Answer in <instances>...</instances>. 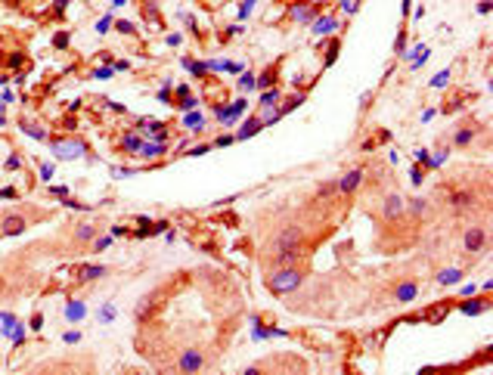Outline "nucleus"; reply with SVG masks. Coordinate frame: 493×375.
<instances>
[{"instance_id":"obj_19","label":"nucleus","mask_w":493,"mask_h":375,"mask_svg":"<svg viewBox=\"0 0 493 375\" xmlns=\"http://www.w3.org/2000/svg\"><path fill=\"white\" fill-rule=\"evenodd\" d=\"M65 316H68V320H81V316H84V304H68Z\"/></svg>"},{"instance_id":"obj_11","label":"nucleus","mask_w":493,"mask_h":375,"mask_svg":"<svg viewBox=\"0 0 493 375\" xmlns=\"http://www.w3.org/2000/svg\"><path fill=\"white\" fill-rule=\"evenodd\" d=\"M261 118H248V121H245V127H242V131L236 134V140H245V137H251V134H257V131H261Z\"/></svg>"},{"instance_id":"obj_16","label":"nucleus","mask_w":493,"mask_h":375,"mask_svg":"<svg viewBox=\"0 0 493 375\" xmlns=\"http://www.w3.org/2000/svg\"><path fill=\"white\" fill-rule=\"evenodd\" d=\"M22 134H28L34 140H47V131H41L38 124H31V121H22Z\"/></svg>"},{"instance_id":"obj_30","label":"nucleus","mask_w":493,"mask_h":375,"mask_svg":"<svg viewBox=\"0 0 493 375\" xmlns=\"http://www.w3.org/2000/svg\"><path fill=\"white\" fill-rule=\"evenodd\" d=\"M425 208H428V205H425V198H413V211H419V214H422Z\"/></svg>"},{"instance_id":"obj_22","label":"nucleus","mask_w":493,"mask_h":375,"mask_svg":"<svg viewBox=\"0 0 493 375\" xmlns=\"http://www.w3.org/2000/svg\"><path fill=\"white\" fill-rule=\"evenodd\" d=\"M295 19L298 22H310L313 19V9L310 6H295Z\"/></svg>"},{"instance_id":"obj_31","label":"nucleus","mask_w":493,"mask_h":375,"mask_svg":"<svg viewBox=\"0 0 493 375\" xmlns=\"http://www.w3.org/2000/svg\"><path fill=\"white\" fill-rule=\"evenodd\" d=\"M118 31L121 34H134V25H131V22H118Z\"/></svg>"},{"instance_id":"obj_25","label":"nucleus","mask_w":493,"mask_h":375,"mask_svg":"<svg viewBox=\"0 0 493 375\" xmlns=\"http://www.w3.org/2000/svg\"><path fill=\"white\" fill-rule=\"evenodd\" d=\"M202 124H205L202 115H190V118H186V127H193V131H202Z\"/></svg>"},{"instance_id":"obj_15","label":"nucleus","mask_w":493,"mask_h":375,"mask_svg":"<svg viewBox=\"0 0 493 375\" xmlns=\"http://www.w3.org/2000/svg\"><path fill=\"white\" fill-rule=\"evenodd\" d=\"M313 31H316V34L335 31V19H329V16H326V19H316V22H313Z\"/></svg>"},{"instance_id":"obj_6","label":"nucleus","mask_w":493,"mask_h":375,"mask_svg":"<svg viewBox=\"0 0 493 375\" xmlns=\"http://www.w3.org/2000/svg\"><path fill=\"white\" fill-rule=\"evenodd\" d=\"M481 248H484V230L472 227L465 233V251H481Z\"/></svg>"},{"instance_id":"obj_1","label":"nucleus","mask_w":493,"mask_h":375,"mask_svg":"<svg viewBox=\"0 0 493 375\" xmlns=\"http://www.w3.org/2000/svg\"><path fill=\"white\" fill-rule=\"evenodd\" d=\"M301 282H304V273L295 270V267H283V270L267 276V288L273 291V295H289V291H295Z\"/></svg>"},{"instance_id":"obj_27","label":"nucleus","mask_w":493,"mask_h":375,"mask_svg":"<svg viewBox=\"0 0 493 375\" xmlns=\"http://www.w3.org/2000/svg\"><path fill=\"white\" fill-rule=\"evenodd\" d=\"M335 189H338V183H326L323 189H320V195H323V198H329V195H332Z\"/></svg>"},{"instance_id":"obj_13","label":"nucleus","mask_w":493,"mask_h":375,"mask_svg":"<svg viewBox=\"0 0 493 375\" xmlns=\"http://www.w3.org/2000/svg\"><path fill=\"white\" fill-rule=\"evenodd\" d=\"M416 295H419V288H416L413 282H406V285H397V301H403V304H406V301H413Z\"/></svg>"},{"instance_id":"obj_8","label":"nucleus","mask_w":493,"mask_h":375,"mask_svg":"<svg viewBox=\"0 0 493 375\" xmlns=\"http://www.w3.org/2000/svg\"><path fill=\"white\" fill-rule=\"evenodd\" d=\"M360 180H363V171H350V174H345V177L338 180V189H342V192H354L357 186H360Z\"/></svg>"},{"instance_id":"obj_32","label":"nucleus","mask_w":493,"mask_h":375,"mask_svg":"<svg viewBox=\"0 0 493 375\" xmlns=\"http://www.w3.org/2000/svg\"><path fill=\"white\" fill-rule=\"evenodd\" d=\"M270 81H273V68H267V75H264L261 81H257V84H261V87H267V84H270Z\"/></svg>"},{"instance_id":"obj_14","label":"nucleus","mask_w":493,"mask_h":375,"mask_svg":"<svg viewBox=\"0 0 493 375\" xmlns=\"http://www.w3.org/2000/svg\"><path fill=\"white\" fill-rule=\"evenodd\" d=\"M459 279H462V270H441L438 282H441V285H456Z\"/></svg>"},{"instance_id":"obj_26","label":"nucleus","mask_w":493,"mask_h":375,"mask_svg":"<svg viewBox=\"0 0 493 375\" xmlns=\"http://www.w3.org/2000/svg\"><path fill=\"white\" fill-rule=\"evenodd\" d=\"M472 143V131H459L456 134V146H468Z\"/></svg>"},{"instance_id":"obj_9","label":"nucleus","mask_w":493,"mask_h":375,"mask_svg":"<svg viewBox=\"0 0 493 375\" xmlns=\"http://www.w3.org/2000/svg\"><path fill=\"white\" fill-rule=\"evenodd\" d=\"M298 254H301L298 248H286V251H279V254H276V267H292V264L298 261Z\"/></svg>"},{"instance_id":"obj_23","label":"nucleus","mask_w":493,"mask_h":375,"mask_svg":"<svg viewBox=\"0 0 493 375\" xmlns=\"http://www.w3.org/2000/svg\"><path fill=\"white\" fill-rule=\"evenodd\" d=\"M472 202H475V198L468 195V192H456V195H453V205H456V208H465V205H472Z\"/></svg>"},{"instance_id":"obj_7","label":"nucleus","mask_w":493,"mask_h":375,"mask_svg":"<svg viewBox=\"0 0 493 375\" xmlns=\"http://www.w3.org/2000/svg\"><path fill=\"white\" fill-rule=\"evenodd\" d=\"M400 211H403V198L397 195V192H391L388 198H385V217H388V220H394L397 214H400Z\"/></svg>"},{"instance_id":"obj_12","label":"nucleus","mask_w":493,"mask_h":375,"mask_svg":"<svg viewBox=\"0 0 493 375\" xmlns=\"http://www.w3.org/2000/svg\"><path fill=\"white\" fill-rule=\"evenodd\" d=\"M102 273H105V267H81L78 279H81V282H90V279H99Z\"/></svg>"},{"instance_id":"obj_18","label":"nucleus","mask_w":493,"mask_h":375,"mask_svg":"<svg viewBox=\"0 0 493 375\" xmlns=\"http://www.w3.org/2000/svg\"><path fill=\"white\" fill-rule=\"evenodd\" d=\"M276 102H279V93H276V90H267V93H264V99H261L264 109H276Z\"/></svg>"},{"instance_id":"obj_4","label":"nucleus","mask_w":493,"mask_h":375,"mask_svg":"<svg viewBox=\"0 0 493 375\" xmlns=\"http://www.w3.org/2000/svg\"><path fill=\"white\" fill-rule=\"evenodd\" d=\"M202 363H205V360H202V354H198V350H186L177 366H180V372H198V369H202Z\"/></svg>"},{"instance_id":"obj_2","label":"nucleus","mask_w":493,"mask_h":375,"mask_svg":"<svg viewBox=\"0 0 493 375\" xmlns=\"http://www.w3.org/2000/svg\"><path fill=\"white\" fill-rule=\"evenodd\" d=\"M53 149L59 158H78L84 155V143H78V140H53Z\"/></svg>"},{"instance_id":"obj_10","label":"nucleus","mask_w":493,"mask_h":375,"mask_svg":"<svg viewBox=\"0 0 493 375\" xmlns=\"http://www.w3.org/2000/svg\"><path fill=\"white\" fill-rule=\"evenodd\" d=\"M140 155L158 158V155H164V143H143V146H140Z\"/></svg>"},{"instance_id":"obj_21","label":"nucleus","mask_w":493,"mask_h":375,"mask_svg":"<svg viewBox=\"0 0 493 375\" xmlns=\"http://www.w3.org/2000/svg\"><path fill=\"white\" fill-rule=\"evenodd\" d=\"M447 310H450V304H441V307H431V310L425 313V320H431V323H434V320H441V316L447 313Z\"/></svg>"},{"instance_id":"obj_20","label":"nucleus","mask_w":493,"mask_h":375,"mask_svg":"<svg viewBox=\"0 0 493 375\" xmlns=\"http://www.w3.org/2000/svg\"><path fill=\"white\" fill-rule=\"evenodd\" d=\"M93 233H97V230H93L90 224H84V227H78V230H75V239H81V242H87V239H93Z\"/></svg>"},{"instance_id":"obj_24","label":"nucleus","mask_w":493,"mask_h":375,"mask_svg":"<svg viewBox=\"0 0 493 375\" xmlns=\"http://www.w3.org/2000/svg\"><path fill=\"white\" fill-rule=\"evenodd\" d=\"M484 307H487V301H468V304H462L465 313H481Z\"/></svg>"},{"instance_id":"obj_34","label":"nucleus","mask_w":493,"mask_h":375,"mask_svg":"<svg viewBox=\"0 0 493 375\" xmlns=\"http://www.w3.org/2000/svg\"><path fill=\"white\" fill-rule=\"evenodd\" d=\"M447 78H450V72H441L438 78H434V87H441V84H444V81H447Z\"/></svg>"},{"instance_id":"obj_36","label":"nucleus","mask_w":493,"mask_h":375,"mask_svg":"<svg viewBox=\"0 0 493 375\" xmlns=\"http://www.w3.org/2000/svg\"><path fill=\"white\" fill-rule=\"evenodd\" d=\"M16 195V189H0V198H13Z\"/></svg>"},{"instance_id":"obj_28","label":"nucleus","mask_w":493,"mask_h":375,"mask_svg":"<svg viewBox=\"0 0 493 375\" xmlns=\"http://www.w3.org/2000/svg\"><path fill=\"white\" fill-rule=\"evenodd\" d=\"M109 236H105V239H97V242H93V251H102V248H109Z\"/></svg>"},{"instance_id":"obj_35","label":"nucleus","mask_w":493,"mask_h":375,"mask_svg":"<svg viewBox=\"0 0 493 375\" xmlns=\"http://www.w3.org/2000/svg\"><path fill=\"white\" fill-rule=\"evenodd\" d=\"M9 65H22V53H13V56H9Z\"/></svg>"},{"instance_id":"obj_33","label":"nucleus","mask_w":493,"mask_h":375,"mask_svg":"<svg viewBox=\"0 0 493 375\" xmlns=\"http://www.w3.org/2000/svg\"><path fill=\"white\" fill-rule=\"evenodd\" d=\"M41 177L50 180V177H53V165H44V168H41Z\"/></svg>"},{"instance_id":"obj_3","label":"nucleus","mask_w":493,"mask_h":375,"mask_svg":"<svg viewBox=\"0 0 493 375\" xmlns=\"http://www.w3.org/2000/svg\"><path fill=\"white\" fill-rule=\"evenodd\" d=\"M298 245H301V230H298V227H289L283 236L273 242V254L286 251V248H298Z\"/></svg>"},{"instance_id":"obj_29","label":"nucleus","mask_w":493,"mask_h":375,"mask_svg":"<svg viewBox=\"0 0 493 375\" xmlns=\"http://www.w3.org/2000/svg\"><path fill=\"white\" fill-rule=\"evenodd\" d=\"M239 84H242L245 90H251V87H254V78H251V75H242V78H239Z\"/></svg>"},{"instance_id":"obj_5","label":"nucleus","mask_w":493,"mask_h":375,"mask_svg":"<svg viewBox=\"0 0 493 375\" xmlns=\"http://www.w3.org/2000/svg\"><path fill=\"white\" fill-rule=\"evenodd\" d=\"M28 224H25V217H19V214H9V217H3V224H0V233L3 236H16V233H22Z\"/></svg>"},{"instance_id":"obj_17","label":"nucleus","mask_w":493,"mask_h":375,"mask_svg":"<svg viewBox=\"0 0 493 375\" xmlns=\"http://www.w3.org/2000/svg\"><path fill=\"white\" fill-rule=\"evenodd\" d=\"M140 146H143V140H140L137 134H127V137H124V149H127V152H140Z\"/></svg>"}]
</instances>
